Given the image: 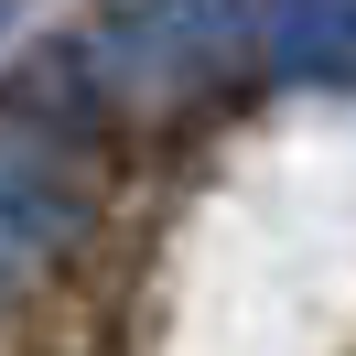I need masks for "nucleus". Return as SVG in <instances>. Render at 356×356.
<instances>
[{"label":"nucleus","mask_w":356,"mask_h":356,"mask_svg":"<svg viewBox=\"0 0 356 356\" xmlns=\"http://www.w3.org/2000/svg\"><path fill=\"white\" fill-rule=\"evenodd\" d=\"M87 227V184L65 173L54 152H33V108L0 130V248L11 259H44Z\"/></svg>","instance_id":"f03ea898"},{"label":"nucleus","mask_w":356,"mask_h":356,"mask_svg":"<svg viewBox=\"0 0 356 356\" xmlns=\"http://www.w3.org/2000/svg\"><path fill=\"white\" fill-rule=\"evenodd\" d=\"M248 33L281 87H356V0H259Z\"/></svg>","instance_id":"7ed1b4c3"},{"label":"nucleus","mask_w":356,"mask_h":356,"mask_svg":"<svg viewBox=\"0 0 356 356\" xmlns=\"http://www.w3.org/2000/svg\"><path fill=\"white\" fill-rule=\"evenodd\" d=\"M11 11H22V0H0V33H11Z\"/></svg>","instance_id":"20e7f679"},{"label":"nucleus","mask_w":356,"mask_h":356,"mask_svg":"<svg viewBox=\"0 0 356 356\" xmlns=\"http://www.w3.org/2000/svg\"><path fill=\"white\" fill-rule=\"evenodd\" d=\"M248 22H259V0H108L97 22L76 33V65L108 76L119 97L173 108V97H195L205 76L238 65Z\"/></svg>","instance_id":"f257e3e1"},{"label":"nucleus","mask_w":356,"mask_h":356,"mask_svg":"<svg viewBox=\"0 0 356 356\" xmlns=\"http://www.w3.org/2000/svg\"><path fill=\"white\" fill-rule=\"evenodd\" d=\"M0 281H11V248H0Z\"/></svg>","instance_id":"39448f33"}]
</instances>
